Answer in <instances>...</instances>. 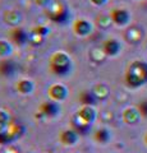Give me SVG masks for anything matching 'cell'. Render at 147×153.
I'll return each mask as SVG.
<instances>
[{
  "label": "cell",
  "instance_id": "obj_21",
  "mask_svg": "<svg viewBox=\"0 0 147 153\" xmlns=\"http://www.w3.org/2000/svg\"><path fill=\"white\" fill-rule=\"evenodd\" d=\"M111 139V133L106 128H100L93 133V140L100 144H106Z\"/></svg>",
  "mask_w": 147,
  "mask_h": 153
},
{
  "label": "cell",
  "instance_id": "obj_24",
  "mask_svg": "<svg viewBox=\"0 0 147 153\" xmlns=\"http://www.w3.org/2000/svg\"><path fill=\"white\" fill-rule=\"evenodd\" d=\"M12 54H13L12 42H9L7 40H0V57L5 59V57H9Z\"/></svg>",
  "mask_w": 147,
  "mask_h": 153
},
{
  "label": "cell",
  "instance_id": "obj_12",
  "mask_svg": "<svg viewBox=\"0 0 147 153\" xmlns=\"http://www.w3.org/2000/svg\"><path fill=\"white\" fill-rule=\"evenodd\" d=\"M25 133H26V128L23 126L22 124L14 123V121H10L8 124V137L12 143L21 139V138L25 135Z\"/></svg>",
  "mask_w": 147,
  "mask_h": 153
},
{
  "label": "cell",
  "instance_id": "obj_16",
  "mask_svg": "<svg viewBox=\"0 0 147 153\" xmlns=\"http://www.w3.org/2000/svg\"><path fill=\"white\" fill-rule=\"evenodd\" d=\"M122 119L123 121L128 125H133V124H137L141 119L140 111L137 107H127L122 114Z\"/></svg>",
  "mask_w": 147,
  "mask_h": 153
},
{
  "label": "cell",
  "instance_id": "obj_28",
  "mask_svg": "<svg viewBox=\"0 0 147 153\" xmlns=\"http://www.w3.org/2000/svg\"><path fill=\"white\" fill-rule=\"evenodd\" d=\"M137 108H138V111H140L141 117L147 119V100L141 101L138 105H137Z\"/></svg>",
  "mask_w": 147,
  "mask_h": 153
},
{
  "label": "cell",
  "instance_id": "obj_10",
  "mask_svg": "<svg viewBox=\"0 0 147 153\" xmlns=\"http://www.w3.org/2000/svg\"><path fill=\"white\" fill-rule=\"evenodd\" d=\"M49 65L54 66H72V59L65 51H55L50 55Z\"/></svg>",
  "mask_w": 147,
  "mask_h": 153
},
{
  "label": "cell",
  "instance_id": "obj_22",
  "mask_svg": "<svg viewBox=\"0 0 147 153\" xmlns=\"http://www.w3.org/2000/svg\"><path fill=\"white\" fill-rule=\"evenodd\" d=\"M91 91H92V93L95 94V97H96L98 101H100V100H106L109 97V94H110V89H109L107 85L104 84V83L95 84Z\"/></svg>",
  "mask_w": 147,
  "mask_h": 153
},
{
  "label": "cell",
  "instance_id": "obj_30",
  "mask_svg": "<svg viewBox=\"0 0 147 153\" xmlns=\"http://www.w3.org/2000/svg\"><path fill=\"white\" fill-rule=\"evenodd\" d=\"M10 123V116L7 111L0 108V124H9Z\"/></svg>",
  "mask_w": 147,
  "mask_h": 153
},
{
  "label": "cell",
  "instance_id": "obj_11",
  "mask_svg": "<svg viewBox=\"0 0 147 153\" xmlns=\"http://www.w3.org/2000/svg\"><path fill=\"white\" fill-rule=\"evenodd\" d=\"M22 19H23L22 13L19 10H17V9H7V10L3 13L4 23L8 25V26H10L12 28L21 26Z\"/></svg>",
  "mask_w": 147,
  "mask_h": 153
},
{
  "label": "cell",
  "instance_id": "obj_27",
  "mask_svg": "<svg viewBox=\"0 0 147 153\" xmlns=\"http://www.w3.org/2000/svg\"><path fill=\"white\" fill-rule=\"evenodd\" d=\"M31 31L39 33V35L42 36V37H46V36L50 33V28L47 27V26H44V25H39V26H35Z\"/></svg>",
  "mask_w": 147,
  "mask_h": 153
},
{
  "label": "cell",
  "instance_id": "obj_26",
  "mask_svg": "<svg viewBox=\"0 0 147 153\" xmlns=\"http://www.w3.org/2000/svg\"><path fill=\"white\" fill-rule=\"evenodd\" d=\"M45 38L46 37H42L40 36L39 33H36L34 31H30V36H28V44L32 45V46H41L42 44H44V41H45Z\"/></svg>",
  "mask_w": 147,
  "mask_h": 153
},
{
  "label": "cell",
  "instance_id": "obj_23",
  "mask_svg": "<svg viewBox=\"0 0 147 153\" xmlns=\"http://www.w3.org/2000/svg\"><path fill=\"white\" fill-rule=\"evenodd\" d=\"M95 23H96V26L98 28L106 30V28H109L113 25V21H111L110 16H107V14H98L96 19H95Z\"/></svg>",
  "mask_w": 147,
  "mask_h": 153
},
{
  "label": "cell",
  "instance_id": "obj_31",
  "mask_svg": "<svg viewBox=\"0 0 147 153\" xmlns=\"http://www.w3.org/2000/svg\"><path fill=\"white\" fill-rule=\"evenodd\" d=\"M35 4L37 7H40V8H44V9H47L50 5H51V3H53V0H34Z\"/></svg>",
  "mask_w": 147,
  "mask_h": 153
},
{
  "label": "cell",
  "instance_id": "obj_15",
  "mask_svg": "<svg viewBox=\"0 0 147 153\" xmlns=\"http://www.w3.org/2000/svg\"><path fill=\"white\" fill-rule=\"evenodd\" d=\"M78 138L79 135L77 134V131H74L72 128L70 129H65V130H63L60 134H59V140L63 146H74L75 143L78 142Z\"/></svg>",
  "mask_w": 147,
  "mask_h": 153
},
{
  "label": "cell",
  "instance_id": "obj_6",
  "mask_svg": "<svg viewBox=\"0 0 147 153\" xmlns=\"http://www.w3.org/2000/svg\"><path fill=\"white\" fill-rule=\"evenodd\" d=\"M18 64L14 60L5 57L0 60V76L1 78H12L17 74Z\"/></svg>",
  "mask_w": 147,
  "mask_h": 153
},
{
  "label": "cell",
  "instance_id": "obj_14",
  "mask_svg": "<svg viewBox=\"0 0 147 153\" xmlns=\"http://www.w3.org/2000/svg\"><path fill=\"white\" fill-rule=\"evenodd\" d=\"M124 37H125L127 42H129V44H132V45H137V44H140L142 37H143V31L137 26H131L125 31Z\"/></svg>",
  "mask_w": 147,
  "mask_h": 153
},
{
  "label": "cell",
  "instance_id": "obj_5",
  "mask_svg": "<svg viewBox=\"0 0 147 153\" xmlns=\"http://www.w3.org/2000/svg\"><path fill=\"white\" fill-rule=\"evenodd\" d=\"M47 96H49L50 100H53L55 102H63L68 97V88L64 84L54 83L49 85V88H47Z\"/></svg>",
  "mask_w": 147,
  "mask_h": 153
},
{
  "label": "cell",
  "instance_id": "obj_4",
  "mask_svg": "<svg viewBox=\"0 0 147 153\" xmlns=\"http://www.w3.org/2000/svg\"><path fill=\"white\" fill-rule=\"evenodd\" d=\"M9 40L13 45L17 46H25L26 44H28V36H30V32H27L25 28L18 26V27H13L10 31L8 32Z\"/></svg>",
  "mask_w": 147,
  "mask_h": 153
},
{
  "label": "cell",
  "instance_id": "obj_34",
  "mask_svg": "<svg viewBox=\"0 0 147 153\" xmlns=\"http://www.w3.org/2000/svg\"><path fill=\"white\" fill-rule=\"evenodd\" d=\"M70 153H77V152H70Z\"/></svg>",
  "mask_w": 147,
  "mask_h": 153
},
{
  "label": "cell",
  "instance_id": "obj_3",
  "mask_svg": "<svg viewBox=\"0 0 147 153\" xmlns=\"http://www.w3.org/2000/svg\"><path fill=\"white\" fill-rule=\"evenodd\" d=\"M39 112H40V116H42V117L55 119L60 115V105H59V102L49 100V101H45L40 105Z\"/></svg>",
  "mask_w": 147,
  "mask_h": 153
},
{
  "label": "cell",
  "instance_id": "obj_32",
  "mask_svg": "<svg viewBox=\"0 0 147 153\" xmlns=\"http://www.w3.org/2000/svg\"><path fill=\"white\" fill-rule=\"evenodd\" d=\"M90 1L96 7H101V5H105V4L107 3V0H90Z\"/></svg>",
  "mask_w": 147,
  "mask_h": 153
},
{
  "label": "cell",
  "instance_id": "obj_7",
  "mask_svg": "<svg viewBox=\"0 0 147 153\" xmlns=\"http://www.w3.org/2000/svg\"><path fill=\"white\" fill-rule=\"evenodd\" d=\"M92 23L87 21V19H83V18H78L75 19L72 25V28H73V32L74 35H77L79 37H86L88 36L90 33L92 32Z\"/></svg>",
  "mask_w": 147,
  "mask_h": 153
},
{
  "label": "cell",
  "instance_id": "obj_25",
  "mask_svg": "<svg viewBox=\"0 0 147 153\" xmlns=\"http://www.w3.org/2000/svg\"><path fill=\"white\" fill-rule=\"evenodd\" d=\"M72 68L73 66H54V65H49L50 71L56 76H67L72 73Z\"/></svg>",
  "mask_w": 147,
  "mask_h": 153
},
{
  "label": "cell",
  "instance_id": "obj_1",
  "mask_svg": "<svg viewBox=\"0 0 147 153\" xmlns=\"http://www.w3.org/2000/svg\"><path fill=\"white\" fill-rule=\"evenodd\" d=\"M124 82L128 87L138 88L147 83V63L134 60L128 65L124 74Z\"/></svg>",
  "mask_w": 147,
  "mask_h": 153
},
{
  "label": "cell",
  "instance_id": "obj_29",
  "mask_svg": "<svg viewBox=\"0 0 147 153\" xmlns=\"http://www.w3.org/2000/svg\"><path fill=\"white\" fill-rule=\"evenodd\" d=\"M0 153H21V152L17 147L8 144V146H3V148L0 149Z\"/></svg>",
  "mask_w": 147,
  "mask_h": 153
},
{
  "label": "cell",
  "instance_id": "obj_9",
  "mask_svg": "<svg viewBox=\"0 0 147 153\" xmlns=\"http://www.w3.org/2000/svg\"><path fill=\"white\" fill-rule=\"evenodd\" d=\"M91 126H92V124L82 120L77 114H74L72 119H70V128H72L74 131H77L78 135H87V134L91 131Z\"/></svg>",
  "mask_w": 147,
  "mask_h": 153
},
{
  "label": "cell",
  "instance_id": "obj_19",
  "mask_svg": "<svg viewBox=\"0 0 147 153\" xmlns=\"http://www.w3.org/2000/svg\"><path fill=\"white\" fill-rule=\"evenodd\" d=\"M88 57L90 60L92 61L95 64H100V63H104L106 60L107 55L105 54V51L102 50V47H92L91 50L88 51Z\"/></svg>",
  "mask_w": 147,
  "mask_h": 153
},
{
  "label": "cell",
  "instance_id": "obj_18",
  "mask_svg": "<svg viewBox=\"0 0 147 153\" xmlns=\"http://www.w3.org/2000/svg\"><path fill=\"white\" fill-rule=\"evenodd\" d=\"M77 115L82 120L87 121L90 124H93V121L96 120V117H97V112H96V110L93 108V106H82L77 111Z\"/></svg>",
  "mask_w": 147,
  "mask_h": 153
},
{
  "label": "cell",
  "instance_id": "obj_8",
  "mask_svg": "<svg viewBox=\"0 0 147 153\" xmlns=\"http://www.w3.org/2000/svg\"><path fill=\"white\" fill-rule=\"evenodd\" d=\"M110 18L114 25L119 26V27H123V26H127L128 23H129L131 21V14L128 10H125V9H122V8H115L113 9V10L110 12Z\"/></svg>",
  "mask_w": 147,
  "mask_h": 153
},
{
  "label": "cell",
  "instance_id": "obj_2",
  "mask_svg": "<svg viewBox=\"0 0 147 153\" xmlns=\"http://www.w3.org/2000/svg\"><path fill=\"white\" fill-rule=\"evenodd\" d=\"M47 18L56 25H67L70 19V12L63 0H53L51 5L45 9Z\"/></svg>",
  "mask_w": 147,
  "mask_h": 153
},
{
  "label": "cell",
  "instance_id": "obj_13",
  "mask_svg": "<svg viewBox=\"0 0 147 153\" xmlns=\"http://www.w3.org/2000/svg\"><path fill=\"white\" fill-rule=\"evenodd\" d=\"M101 47L107 56H116L122 50L120 42L115 40V38H107V40H105L102 42Z\"/></svg>",
  "mask_w": 147,
  "mask_h": 153
},
{
  "label": "cell",
  "instance_id": "obj_20",
  "mask_svg": "<svg viewBox=\"0 0 147 153\" xmlns=\"http://www.w3.org/2000/svg\"><path fill=\"white\" fill-rule=\"evenodd\" d=\"M79 102L82 103V106H95L97 103L98 100L95 97V94L92 93V91L90 89H86V91H82L79 93Z\"/></svg>",
  "mask_w": 147,
  "mask_h": 153
},
{
  "label": "cell",
  "instance_id": "obj_33",
  "mask_svg": "<svg viewBox=\"0 0 147 153\" xmlns=\"http://www.w3.org/2000/svg\"><path fill=\"white\" fill-rule=\"evenodd\" d=\"M145 143H146V144H147V134H146V135H145Z\"/></svg>",
  "mask_w": 147,
  "mask_h": 153
},
{
  "label": "cell",
  "instance_id": "obj_17",
  "mask_svg": "<svg viewBox=\"0 0 147 153\" xmlns=\"http://www.w3.org/2000/svg\"><path fill=\"white\" fill-rule=\"evenodd\" d=\"M16 89H17L18 93H21V94H23V96L31 94V93L35 91V83L32 82L31 79L22 78V79H19V80H18V82L16 83Z\"/></svg>",
  "mask_w": 147,
  "mask_h": 153
}]
</instances>
